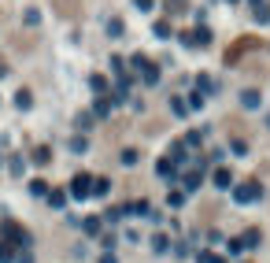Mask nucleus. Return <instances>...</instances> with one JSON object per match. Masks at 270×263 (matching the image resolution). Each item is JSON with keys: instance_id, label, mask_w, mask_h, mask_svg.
Wrapping results in <instances>:
<instances>
[{"instance_id": "obj_1", "label": "nucleus", "mask_w": 270, "mask_h": 263, "mask_svg": "<svg viewBox=\"0 0 270 263\" xmlns=\"http://www.w3.org/2000/svg\"><path fill=\"white\" fill-rule=\"evenodd\" d=\"M259 196H263V185H259L256 178H252V182H244V185H237V189H234V200H237V204H256Z\"/></svg>"}, {"instance_id": "obj_2", "label": "nucleus", "mask_w": 270, "mask_h": 263, "mask_svg": "<svg viewBox=\"0 0 270 263\" xmlns=\"http://www.w3.org/2000/svg\"><path fill=\"white\" fill-rule=\"evenodd\" d=\"M70 196L74 200H86V196H92V174H78L70 182Z\"/></svg>"}, {"instance_id": "obj_3", "label": "nucleus", "mask_w": 270, "mask_h": 263, "mask_svg": "<svg viewBox=\"0 0 270 263\" xmlns=\"http://www.w3.org/2000/svg\"><path fill=\"white\" fill-rule=\"evenodd\" d=\"M215 185H218V189H230V185H234V174H230L226 167H218V171H215Z\"/></svg>"}, {"instance_id": "obj_4", "label": "nucleus", "mask_w": 270, "mask_h": 263, "mask_svg": "<svg viewBox=\"0 0 270 263\" xmlns=\"http://www.w3.org/2000/svg\"><path fill=\"white\" fill-rule=\"evenodd\" d=\"M200 182H204V178H200V171H189V174H182V185H185V193H192Z\"/></svg>"}, {"instance_id": "obj_5", "label": "nucleus", "mask_w": 270, "mask_h": 263, "mask_svg": "<svg viewBox=\"0 0 270 263\" xmlns=\"http://www.w3.org/2000/svg\"><path fill=\"white\" fill-rule=\"evenodd\" d=\"M15 104H18V108H22V111H26V108H30V104H34V97H30V89H18V93H15Z\"/></svg>"}, {"instance_id": "obj_6", "label": "nucleus", "mask_w": 270, "mask_h": 263, "mask_svg": "<svg viewBox=\"0 0 270 263\" xmlns=\"http://www.w3.org/2000/svg\"><path fill=\"white\" fill-rule=\"evenodd\" d=\"M111 189V182H108V178H92V196H104Z\"/></svg>"}, {"instance_id": "obj_7", "label": "nucleus", "mask_w": 270, "mask_h": 263, "mask_svg": "<svg viewBox=\"0 0 270 263\" xmlns=\"http://www.w3.org/2000/svg\"><path fill=\"white\" fill-rule=\"evenodd\" d=\"M240 104H244V108H259V93H256V89L240 93Z\"/></svg>"}, {"instance_id": "obj_8", "label": "nucleus", "mask_w": 270, "mask_h": 263, "mask_svg": "<svg viewBox=\"0 0 270 263\" xmlns=\"http://www.w3.org/2000/svg\"><path fill=\"white\" fill-rule=\"evenodd\" d=\"M156 171H160V178H174V163H170V159H160Z\"/></svg>"}, {"instance_id": "obj_9", "label": "nucleus", "mask_w": 270, "mask_h": 263, "mask_svg": "<svg viewBox=\"0 0 270 263\" xmlns=\"http://www.w3.org/2000/svg\"><path fill=\"white\" fill-rule=\"evenodd\" d=\"M63 15H78V0H56Z\"/></svg>"}, {"instance_id": "obj_10", "label": "nucleus", "mask_w": 270, "mask_h": 263, "mask_svg": "<svg viewBox=\"0 0 270 263\" xmlns=\"http://www.w3.org/2000/svg\"><path fill=\"white\" fill-rule=\"evenodd\" d=\"M0 263H15V248L8 245V241H4V245H0Z\"/></svg>"}, {"instance_id": "obj_11", "label": "nucleus", "mask_w": 270, "mask_h": 263, "mask_svg": "<svg viewBox=\"0 0 270 263\" xmlns=\"http://www.w3.org/2000/svg\"><path fill=\"white\" fill-rule=\"evenodd\" d=\"M240 245H244V248H256V245H259V230H248V237H240Z\"/></svg>"}, {"instance_id": "obj_12", "label": "nucleus", "mask_w": 270, "mask_h": 263, "mask_svg": "<svg viewBox=\"0 0 270 263\" xmlns=\"http://www.w3.org/2000/svg\"><path fill=\"white\" fill-rule=\"evenodd\" d=\"M30 193H34V196H44V193H48V185L37 178V182H30Z\"/></svg>"}, {"instance_id": "obj_13", "label": "nucleus", "mask_w": 270, "mask_h": 263, "mask_svg": "<svg viewBox=\"0 0 270 263\" xmlns=\"http://www.w3.org/2000/svg\"><path fill=\"white\" fill-rule=\"evenodd\" d=\"M196 82H200V89H204V93H215V82H211V78H208V74H200V78H196Z\"/></svg>"}, {"instance_id": "obj_14", "label": "nucleus", "mask_w": 270, "mask_h": 263, "mask_svg": "<svg viewBox=\"0 0 270 263\" xmlns=\"http://www.w3.org/2000/svg\"><path fill=\"white\" fill-rule=\"evenodd\" d=\"M82 226H86V230L92 233V237H96V233H100V219H86V222H82Z\"/></svg>"}, {"instance_id": "obj_15", "label": "nucleus", "mask_w": 270, "mask_h": 263, "mask_svg": "<svg viewBox=\"0 0 270 263\" xmlns=\"http://www.w3.org/2000/svg\"><path fill=\"white\" fill-rule=\"evenodd\" d=\"M182 204H185V193L174 189V193H170V208H182Z\"/></svg>"}, {"instance_id": "obj_16", "label": "nucleus", "mask_w": 270, "mask_h": 263, "mask_svg": "<svg viewBox=\"0 0 270 263\" xmlns=\"http://www.w3.org/2000/svg\"><path fill=\"white\" fill-rule=\"evenodd\" d=\"M166 245H170V241H166V233H160V237L152 241V248H156V252H166Z\"/></svg>"}, {"instance_id": "obj_17", "label": "nucleus", "mask_w": 270, "mask_h": 263, "mask_svg": "<svg viewBox=\"0 0 270 263\" xmlns=\"http://www.w3.org/2000/svg\"><path fill=\"white\" fill-rule=\"evenodd\" d=\"M200 263H226V259L215 256V252H200Z\"/></svg>"}, {"instance_id": "obj_18", "label": "nucleus", "mask_w": 270, "mask_h": 263, "mask_svg": "<svg viewBox=\"0 0 270 263\" xmlns=\"http://www.w3.org/2000/svg\"><path fill=\"white\" fill-rule=\"evenodd\" d=\"M63 200H67L63 193H48V204H52V208H63Z\"/></svg>"}, {"instance_id": "obj_19", "label": "nucleus", "mask_w": 270, "mask_h": 263, "mask_svg": "<svg viewBox=\"0 0 270 263\" xmlns=\"http://www.w3.org/2000/svg\"><path fill=\"white\" fill-rule=\"evenodd\" d=\"M92 89H96V93H108V78H100V74H96V78H92Z\"/></svg>"}, {"instance_id": "obj_20", "label": "nucleus", "mask_w": 270, "mask_h": 263, "mask_svg": "<svg viewBox=\"0 0 270 263\" xmlns=\"http://www.w3.org/2000/svg\"><path fill=\"white\" fill-rule=\"evenodd\" d=\"M170 108H174V115H185V100H182V97H174Z\"/></svg>"}, {"instance_id": "obj_21", "label": "nucleus", "mask_w": 270, "mask_h": 263, "mask_svg": "<svg viewBox=\"0 0 270 263\" xmlns=\"http://www.w3.org/2000/svg\"><path fill=\"white\" fill-rule=\"evenodd\" d=\"M256 19H259V23H266V19H270V8H256Z\"/></svg>"}, {"instance_id": "obj_22", "label": "nucleus", "mask_w": 270, "mask_h": 263, "mask_svg": "<svg viewBox=\"0 0 270 263\" xmlns=\"http://www.w3.org/2000/svg\"><path fill=\"white\" fill-rule=\"evenodd\" d=\"M137 8H141V12H152V0H137Z\"/></svg>"}, {"instance_id": "obj_23", "label": "nucleus", "mask_w": 270, "mask_h": 263, "mask_svg": "<svg viewBox=\"0 0 270 263\" xmlns=\"http://www.w3.org/2000/svg\"><path fill=\"white\" fill-rule=\"evenodd\" d=\"M100 263H118V259H115V256H111V252H108V256H104V259H100Z\"/></svg>"}, {"instance_id": "obj_24", "label": "nucleus", "mask_w": 270, "mask_h": 263, "mask_svg": "<svg viewBox=\"0 0 270 263\" xmlns=\"http://www.w3.org/2000/svg\"><path fill=\"white\" fill-rule=\"evenodd\" d=\"M252 4H256V8H263V0H252Z\"/></svg>"}]
</instances>
